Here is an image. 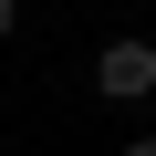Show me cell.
<instances>
[{"mask_svg":"<svg viewBox=\"0 0 156 156\" xmlns=\"http://www.w3.org/2000/svg\"><path fill=\"white\" fill-rule=\"evenodd\" d=\"M11 31H21V0H0V42H11Z\"/></svg>","mask_w":156,"mask_h":156,"instance_id":"obj_2","label":"cell"},{"mask_svg":"<svg viewBox=\"0 0 156 156\" xmlns=\"http://www.w3.org/2000/svg\"><path fill=\"white\" fill-rule=\"evenodd\" d=\"M115 156H156V135H135V146H115Z\"/></svg>","mask_w":156,"mask_h":156,"instance_id":"obj_3","label":"cell"},{"mask_svg":"<svg viewBox=\"0 0 156 156\" xmlns=\"http://www.w3.org/2000/svg\"><path fill=\"white\" fill-rule=\"evenodd\" d=\"M94 94H115V104H146V94H156V42H104V62H94Z\"/></svg>","mask_w":156,"mask_h":156,"instance_id":"obj_1","label":"cell"}]
</instances>
